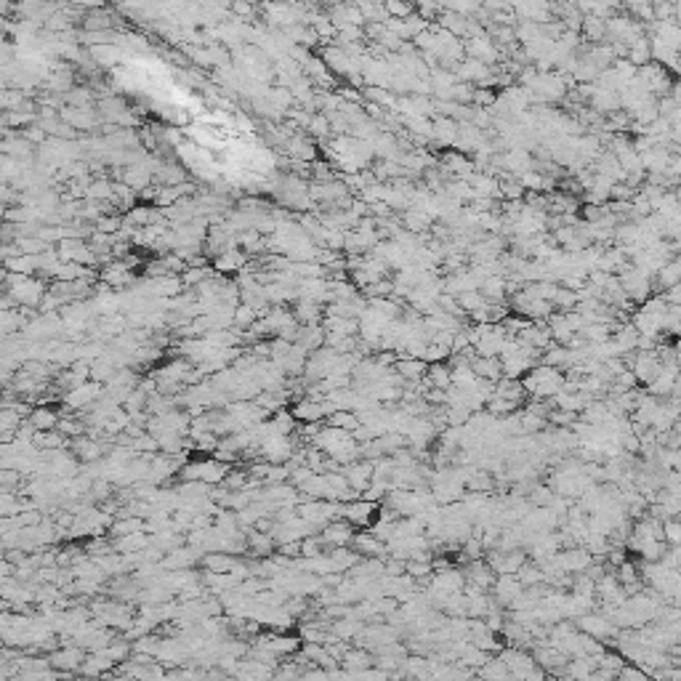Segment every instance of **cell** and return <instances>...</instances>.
Segmentation results:
<instances>
[{
	"mask_svg": "<svg viewBox=\"0 0 681 681\" xmlns=\"http://www.w3.org/2000/svg\"><path fill=\"white\" fill-rule=\"evenodd\" d=\"M575 628L580 630V633H586V636H591V639H599L604 647H607V641L618 633V630L612 628V623L601 615V612H588V615H583V618H578L575 621Z\"/></svg>",
	"mask_w": 681,
	"mask_h": 681,
	"instance_id": "cell-1",
	"label": "cell"
},
{
	"mask_svg": "<svg viewBox=\"0 0 681 681\" xmlns=\"http://www.w3.org/2000/svg\"><path fill=\"white\" fill-rule=\"evenodd\" d=\"M83 660H85V652L78 644H64L59 650H53L48 655V662L56 673H78L80 671Z\"/></svg>",
	"mask_w": 681,
	"mask_h": 681,
	"instance_id": "cell-2",
	"label": "cell"
},
{
	"mask_svg": "<svg viewBox=\"0 0 681 681\" xmlns=\"http://www.w3.org/2000/svg\"><path fill=\"white\" fill-rule=\"evenodd\" d=\"M352 538H354V527L346 522V519H333V522H327L325 527H322V532H320V540L325 543V549H346L349 543H352Z\"/></svg>",
	"mask_w": 681,
	"mask_h": 681,
	"instance_id": "cell-3",
	"label": "cell"
},
{
	"mask_svg": "<svg viewBox=\"0 0 681 681\" xmlns=\"http://www.w3.org/2000/svg\"><path fill=\"white\" fill-rule=\"evenodd\" d=\"M556 561H559V567L564 575H572V572L580 575V572H586V569L593 564V556H591L583 546H575V549L556 551Z\"/></svg>",
	"mask_w": 681,
	"mask_h": 681,
	"instance_id": "cell-4",
	"label": "cell"
},
{
	"mask_svg": "<svg viewBox=\"0 0 681 681\" xmlns=\"http://www.w3.org/2000/svg\"><path fill=\"white\" fill-rule=\"evenodd\" d=\"M522 591L524 588H522V583H519L514 575H495V583H492V601L503 610V607H509L511 601L517 599Z\"/></svg>",
	"mask_w": 681,
	"mask_h": 681,
	"instance_id": "cell-5",
	"label": "cell"
},
{
	"mask_svg": "<svg viewBox=\"0 0 681 681\" xmlns=\"http://www.w3.org/2000/svg\"><path fill=\"white\" fill-rule=\"evenodd\" d=\"M338 668L346 673L367 671V668H373V655L367 650H359V647H349L344 658L338 660Z\"/></svg>",
	"mask_w": 681,
	"mask_h": 681,
	"instance_id": "cell-6",
	"label": "cell"
},
{
	"mask_svg": "<svg viewBox=\"0 0 681 681\" xmlns=\"http://www.w3.org/2000/svg\"><path fill=\"white\" fill-rule=\"evenodd\" d=\"M426 370H428L426 362H423V359H413V357H405V359H397V362H394V373H397L405 384L423 381V378H426Z\"/></svg>",
	"mask_w": 681,
	"mask_h": 681,
	"instance_id": "cell-7",
	"label": "cell"
},
{
	"mask_svg": "<svg viewBox=\"0 0 681 681\" xmlns=\"http://www.w3.org/2000/svg\"><path fill=\"white\" fill-rule=\"evenodd\" d=\"M376 503H367V500H354V503H346L344 506V519L352 524V527H359V524H370V519L376 514Z\"/></svg>",
	"mask_w": 681,
	"mask_h": 681,
	"instance_id": "cell-8",
	"label": "cell"
},
{
	"mask_svg": "<svg viewBox=\"0 0 681 681\" xmlns=\"http://www.w3.org/2000/svg\"><path fill=\"white\" fill-rule=\"evenodd\" d=\"M352 546H354L357 554H359L362 559H381V556H386V546H384L381 540L373 538L370 532L354 535V538H352Z\"/></svg>",
	"mask_w": 681,
	"mask_h": 681,
	"instance_id": "cell-9",
	"label": "cell"
},
{
	"mask_svg": "<svg viewBox=\"0 0 681 681\" xmlns=\"http://www.w3.org/2000/svg\"><path fill=\"white\" fill-rule=\"evenodd\" d=\"M468 367L474 370V376H477L479 381H490V384L500 381V376H503L500 362L498 359H492V357H474V359L468 362Z\"/></svg>",
	"mask_w": 681,
	"mask_h": 681,
	"instance_id": "cell-10",
	"label": "cell"
},
{
	"mask_svg": "<svg viewBox=\"0 0 681 681\" xmlns=\"http://www.w3.org/2000/svg\"><path fill=\"white\" fill-rule=\"evenodd\" d=\"M458 136V122L450 120V117H439V120L431 122V139H437V144L442 147H453Z\"/></svg>",
	"mask_w": 681,
	"mask_h": 681,
	"instance_id": "cell-11",
	"label": "cell"
},
{
	"mask_svg": "<svg viewBox=\"0 0 681 681\" xmlns=\"http://www.w3.org/2000/svg\"><path fill=\"white\" fill-rule=\"evenodd\" d=\"M362 628H365V623L362 621H354V618H341V621L330 623V633L336 636V639L341 641H354L359 633H362Z\"/></svg>",
	"mask_w": 681,
	"mask_h": 681,
	"instance_id": "cell-12",
	"label": "cell"
},
{
	"mask_svg": "<svg viewBox=\"0 0 681 681\" xmlns=\"http://www.w3.org/2000/svg\"><path fill=\"white\" fill-rule=\"evenodd\" d=\"M477 679H482V681H514V676H511L509 668L503 665V660L495 655V658H490V660L479 668Z\"/></svg>",
	"mask_w": 681,
	"mask_h": 681,
	"instance_id": "cell-13",
	"label": "cell"
},
{
	"mask_svg": "<svg viewBox=\"0 0 681 681\" xmlns=\"http://www.w3.org/2000/svg\"><path fill=\"white\" fill-rule=\"evenodd\" d=\"M75 455L83 458V460H88V463H93V460H99V458L104 455L102 442L88 439V437H78L75 439Z\"/></svg>",
	"mask_w": 681,
	"mask_h": 681,
	"instance_id": "cell-14",
	"label": "cell"
},
{
	"mask_svg": "<svg viewBox=\"0 0 681 681\" xmlns=\"http://www.w3.org/2000/svg\"><path fill=\"white\" fill-rule=\"evenodd\" d=\"M327 426L341 428L346 434H354L357 428H359V418H357L352 410H336V413L327 416Z\"/></svg>",
	"mask_w": 681,
	"mask_h": 681,
	"instance_id": "cell-15",
	"label": "cell"
},
{
	"mask_svg": "<svg viewBox=\"0 0 681 681\" xmlns=\"http://www.w3.org/2000/svg\"><path fill=\"white\" fill-rule=\"evenodd\" d=\"M237 564V559H234L232 554H208L203 559V567L208 569V572H213V575H226V572H232V567Z\"/></svg>",
	"mask_w": 681,
	"mask_h": 681,
	"instance_id": "cell-16",
	"label": "cell"
},
{
	"mask_svg": "<svg viewBox=\"0 0 681 681\" xmlns=\"http://www.w3.org/2000/svg\"><path fill=\"white\" fill-rule=\"evenodd\" d=\"M30 423L32 428H38V431H53V428L59 426V416H56L53 410H48V407H38L30 416Z\"/></svg>",
	"mask_w": 681,
	"mask_h": 681,
	"instance_id": "cell-17",
	"label": "cell"
},
{
	"mask_svg": "<svg viewBox=\"0 0 681 681\" xmlns=\"http://www.w3.org/2000/svg\"><path fill=\"white\" fill-rule=\"evenodd\" d=\"M514 578L522 583V588H532V586H540V583H543V572H540V567L535 564V561H532V564L524 561L522 569H519Z\"/></svg>",
	"mask_w": 681,
	"mask_h": 681,
	"instance_id": "cell-18",
	"label": "cell"
},
{
	"mask_svg": "<svg viewBox=\"0 0 681 681\" xmlns=\"http://www.w3.org/2000/svg\"><path fill=\"white\" fill-rule=\"evenodd\" d=\"M322 549H325V543L320 540V535H309V538L301 540V556H304V559L322 556Z\"/></svg>",
	"mask_w": 681,
	"mask_h": 681,
	"instance_id": "cell-19",
	"label": "cell"
},
{
	"mask_svg": "<svg viewBox=\"0 0 681 681\" xmlns=\"http://www.w3.org/2000/svg\"><path fill=\"white\" fill-rule=\"evenodd\" d=\"M112 186H115V184L96 181V184H91V186L85 189V197H88V200H112Z\"/></svg>",
	"mask_w": 681,
	"mask_h": 681,
	"instance_id": "cell-20",
	"label": "cell"
},
{
	"mask_svg": "<svg viewBox=\"0 0 681 681\" xmlns=\"http://www.w3.org/2000/svg\"><path fill=\"white\" fill-rule=\"evenodd\" d=\"M681 538V527L676 519H665L662 522V543H668V546H676Z\"/></svg>",
	"mask_w": 681,
	"mask_h": 681,
	"instance_id": "cell-21",
	"label": "cell"
},
{
	"mask_svg": "<svg viewBox=\"0 0 681 681\" xmlns=\"http://www.w3.org/2000/svg\"><path fill=\"white\" fill-rule=\"evenodd\" d=\"M482 554H485V549H482L479 538H477V535H471V538L463 543V559L477 561V559H482Z\"/></svg>",
	"mask_w": 681,
	"mask_h": 681,
	"instance_id": "cell-22",
	"label": "cell"
},
{
	"mask_svg": "<svg viewBox=\"0 0 681 681\" xmlns=\"http://www.w3.org/2000/svg\"><path fill=\"white\" fill-rule=\"evenodd\" d=\"M349 681H391V679H389V673L378 671V668H367V671H359V673H349Z\"/></svg>",
	"mask_w": 681,
	"mask_h": 681,
	"instance_id": "cell-23",
	"label": "cell"
},
{
	"mask_svg": "<svg viewBox=\"0 0 681 681\" xmlns=\"http://www.w3.org/2000/svg\"><path fill=\"white\" fill-rule=\"evenodd\" d=\"M583 27H586L588 38H593V41H599V38H604V35H607V32H604V19H596V16L583 19Z\"/></svg>",
	"mask_w": 681,
	"mask_h": 681,
	"instance_id": "cell-24",
	"label": "cell"
},
{
	"mask_svg": "<svg viewBox=\"0 0 681 681\" xmlns=\"http://www.w3.org/2000/svg\"><path fill=\"white\" fill-rule=\"evenodd\" d=\"M309 131L315 133V136H327V131H330V120H327L325 115H322V117H309Z\"/></svg>",
	"mask_w": 681,
	"mask_h": 681,
	"instance_id": "cell-25",
	"label": "cell"
},
{
	"mask_svg": "<svg viewBox=\"0 0 681 681\" xmlns=\"http://www.w3.org/2000/svg\"><path fill=\"white\" fill-rule=\"evenodd\" d=\"M245 258L240 253H224V255H218V261H216V266L218 269H237V266L243 264Z\"/></svg>",
	"mask_w": 681,
	"mask_h": 681,
	"instance_id": "cell-26",
	"label": "cell"
},
{
	"mask_svg": "<svg viewBox=\"0 0 681 681\" xmlns=\"http://www.w3.org/2000/svg\"><path fill=\"white\" fill-rule=\"evenodd\" d=\"M500 192L506 194L509 200H514V203L524 197V189H522V184H503V186H500Z\"/></svg>",
	"mask_w": 681,
	"mask_h": 681,
	"instance_id": "cell-27",
	"label": "cell"
},
{
	"mask_svg": "<svg viewBox=\"0 0 681 681\" xmlns=\"http://www.w3.org/2000/svg\"><path fill=\"white\" fill-rule=\"evenodd\" d=\"M298 681H327V671H322V668H306L304 673H301V679Z\"/></svg>",
	"mask_w": 681,
	"mask_h": 681,
	"instance_id": "cell-28",
	"label": "cell"
},
{
	"mask_svg": "<svg viewBox=\"0 0 681 681\" xmlns=\"http://www.w3.org/2000/svg\"><path fill=\"white\" fill-rule=\"evenodd\" d=\"M630 9L636 11L639 16H644V19H652V6H647V3H633Z\"/></svg>",
	"mask_w": 681,
	"mask_h": 681,
	"instance_id": "cell-29",
	"label": "cell"
},
{
	"mask_svg": "<svg viewBox=\"0 0 681 681\" xmlns=\"http://www.w3.org/2000/svg\"><path fill=\"white\" fill-rule=\"evenodd\" d=\"M205 275H208L205 269H189V272H186V283H200Z\"/></svg>",
	"mask_w": 681,
	"mask_h": 681,
	"instance_id": "cell-30",
	"label": "cell"
},
{
	"mask_svg": "<svg viewBox=\"0 0 681 681\" xmlns=\"http://www.w3.org/2000/svg\"><path fill=\"white\" fill-rule=\"evenodd\" d=\"M514 681H517V679H514Z\"/></svg>",
	"mask_w": 681,
	"mask_h": 681,
	"instance_id": "cell-31",
	"label": "cell"
}]
</instances>
